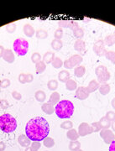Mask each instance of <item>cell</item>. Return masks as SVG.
I'll list each match as a JSON object with an SVG mask.
<instances>
[{
    "mask_svg": "<svg viewBox=\"0 0 115 151\" xmlns=\"http://www.w3.org/2000/svg\"><path fill=\"white\" fill-rule=\"evenodd\" d=\"M6 149V145L4 142H2L0 141V150L1 151H4V150Z\"/></svg>",
    "mask_w": 115,
    "mask_h": 151,
    "instance_id": "cell-51",
    "label": "cell"
},
{
    "mask_svg": "<svg viewBox=\"0 0 115 151\" xmlns=\"http://www.w3.org/2000/svg\"><path fill=\"white\" fill-rule=\"evenodd\" d=\"M49 133V123L42 117H36L30 119L25 126L26 136L32 141H43L48 137Z\"/></svg>",
    "mask_w": 115,
    "mask_h": 151,
    "instance_id": "cell-1",
    "label": "cell"
},
{
    "mask_svg": "<svg viewBox=\"0 0 115 151\" xmlns=\"http://www.w3.org/2000/svg\"><path fill=\"white\" fill-rule=\"evenodd\" d=\"M81 149V143L78 140L71 141L69 144V150L71 151H77Z\"/></svg>",
    "mask_w": 115,
    "mask_h": 151,
    "instance_id": "cell-31",
    "label": "cell"
},
{
    "mask_svg": "<svg viewBox=\"0 0 115 151\" xmlns=\"http://www.w3.org/2000/svg\"><path fill=\"white\" fill-rule=\"evenodd\" d=\"M60 128L63 129L70 130L71 129H73V123H72L71 121H69V120L65 121V122L61 123V124H60Z\"/></svg>",
    "mask_w": 115,
    "mask_h": 151,
    "instance_id": "cell-37",
    "label": "cell"
},
{
    "mask_svg": "<svg viewBox=\"0 0 115 151\" xmlns=\"http://www.w3.org/2000/svg\"><path fill=\"white\" fill-rule=\"evenodd\" d=\"M23 32L27 37H32L35 34V30L32 25H30L29 24H26L23 27Z\"/></svg>",
    "mask_w": 115,
    "mask_h": 151,
    "instance_id": "cell-14",
    "label": "cell"
},
{
    "mask_svg": "<svg viewBox=\"0 0 115 151\" xmlns=\"http://www.w3.org/2000/svg\"><path fill=\"white\" fill-rule=\"evenodd\" d=\"M99 124L102 127V129H109L111 127V122L106 119V117H103L99 120Z\"/></svg>",
    "mask_w": 115,
    "mask_h": 151,
    "instance_id": "cell-30",
    "label": "cell"
},
{
    "mask_svg": "<svg viewBox=\"0 0 115 151\" xmlns=\"http://www.w3.org/2000/svg\"><path fill=\"white\" fill-rule=\"evenodd\" d=\"M18 143L24 148L29 147L31 145V140L28 138L26 135L20 134L18 138Z\"/></svg>",
    "mask_w": 115,
    "mask_h": 151,
    "instance_id": "cell-12",
    "label": "cell"
},
{
    "mask_svg": "<svg viewBox=\"0 0 115 151\" xmlns=\"http://www.w3.org/2000/svg\"><path fill=\"white\" fill-rule=\"evenodd\" d=\"M45 151H47V150H45Z\"/></svg>",
    "mask_w": 115,
    "mask_h": 151,
    "instance_id": "cell-57",
    "label": "cell"
},
{
    "mask_svg": "<svg viewBox=\"0 0 115 151\" xmlns=\"http://www.w3.org/2000/svg\"><path fill=\"white\" fill-rule=\"evenodd\" d=\"M4 50H5L4 47L3 45H0V58H1V57H3L4 53Z\"/></svg>",
    "mask_w": 115,
    "mask_h": 151,
    "instance_id": "cell-52",
    "label": "cell"
},
{
    "mask_svg": "<svg viewBox=\"0 0 115 151\" xmlns=\"http://www.w3.org/2000/svg\"><path fill=\"white\" fill-rule=\"evenodd\" d=\"M4 60H5L6 62L8 63H13L15 60V56H14V54L13 52V50H9V49H6L4 50V55L2 57Z\"/></svg>",
    "mask_w": 115,
    "mask_h": 151,
    "instance_id": "cell-11",
    "label": "cell"
},
{
    "mask_svg": "<svg viewBox=\"0 0 115 151\" xmlns=\"http://www.w3.org/2000/svg\"><path fill=\"white\" fill-rule=\"evenodd\" d=\"M43 145L46 148H52L55 145V140L52 138H50V137H46L43 140Z\"/></svg>",
    "mask_w": 115,
    "mask_h": 151,
    "instance_id": "cell-35",
    "label": "cell"
},
{
    "mask_svg": "<svg viewBox=\"0 0 115 151\" xmlns=\"http://www.w3.org/2000/svg\"><path fill=\"white\" fill-rule=\"evenodd\" d=\"M109 151H115V140H114L111 144H110L109 146Z\"/></svg>",
    "mask_w": 115,
    "mask_h": 151,
    "instance_id": "cell-50",
    "label": "cell"
},
{
    "mask_svg": "<svg viewBox=\"0 0 115 151\" xmlns=\"http://www.w3.org/2000/svg\"><path fill=\"white\" fill-rule=\"evenodd\" d=\"M58 24L60 28H68L71 29V30L77 25H79L77 21H73V20H60L58 21Z\"/></svg>",
    "mask_w": 115,
    "mask_h": 151,
    "instance_id": "cell-10",
    "label": "cell"
},
{
    "mask_svg": "<svg viewBox=\"0 0 115 151\" xmlns=\"http://www.w3.org/2000/svg\"><path fill=\"white\" fill-rule=\"evenodd\" d=\"M46 69V64L45 63L43 60H40V62L35 64V72L36 74H41L43 73Z\"/></svg>",
    "mask_w": 115,
    "mask_h": 151,
    "instance_id": "cell-25",
    "label": "cell"
},
{
    "mask_svg": "<svg viewBox=\"0 0 115 151\" xmlns=\"http://www.w3.org/2000/svg\"><path fill=\"white\" fill-rule=\"evenodd\" d=\"M93 133V129L88 123H82L78 127V134L81 137H84Z\"/></svg>",
    "mask_w": 115,
    "mask_h": 151,
    "instance_id": "cell-7",
    "label": "cell"
},
{
    "mask_svg": "<svg viewBox=\"0 0 115 151\" xmlns=\"http://www.w3.org/2000/svg\"><path fill=\"white\" fill-rule=\"evenodd\" d=\"M12 97H14L15 100H17V101H19L22 98V95L19 92H17V91H13L12 92Z\"/></svg>",
    "mask_w": 115,
    "mask_h": 151,
    "instance_id": "cell-48",
    "label": "cell"
},
{
    "mask_svg": "<svg viewBox=\"0 0 115 151\" xmlns=\"http://www.w3.org/2000/svg\"><path fill=\"white\" fill-rule=\"evenodd\" d=\"M85 73H86V68L83 65H78L74 70V75L78 78L82 77L83 76L85 75Z\"/></svg>",
    "mask_w": 115,
    "mask_h": 151,
    "instance_id": "cell-26",
    "label": "cell"
},
{
    "mask_svg": "<svg viewBox=\"0 0 115 151\" xmlns=\"http://www.w3.org/2000/svg\"><path fill=\"white\" fill-rule=\"evenodd\" d=\"M13 48L18 55L24 56L29 50V42L24 38H18L14 42Z\"/></svg>",
    "mask_w": 115,
    "mask_h": 151,
    "instance_id": "cell-4",
    "label": "cell"
},
{
    "mask_svg": "<svg viewBox=\"0 0 115 151\" xmlns=\"http://www.w3.org/2000/svg\"><path fill=\"white\" fill-rule=\"evenodd\" d=\"M106 119H108L109 121H110L111 123L114 122L115 121V113L114 111H109L108 113H106L105 115Z\"/></svg>",
    "mask_w": 115,
    "mask_h": 151,
    "instance_id": "cell-43",
    "label": "cell"
},
{
    "mask_svg": "<svg viewBox=\"0 0 115 151\" xmlns=\"http://www.w3.org/2000/svg\"><path fill=\"white\" fill-rule=\"evenodd\" d=\"M93 127V133H98V132H100L102 130V127L99 124V122H94L91 125Z\"/></svg>",
    "mask_w": 115,
    "mask_h": 151,
    "instance_id": "cell-44",
    "label": "cell"
},
{
    "mask_svg": "<svg viewBox=\"0 0 115 151\" xmlns=\"http://www.w3.org/2000/svg\"><path fill=\"white\" fill-rule=\"evenodd\" d=\"M98 90L99 92L102 95L105 96V95H108L109 93L110 90H111V87H110L109 84H108V83H103V84L100 85Z\"/></svg>",
    "mask_w": 115,
    "mask_h": 151,
    "instance_id": "cell-24",
    "label": "cell"
},
{
    "mask_svg": "<svg viewBox=\"0 0 115 151\" xmlns=\"http://www.w3.org/2000/svg\"><path fill=\"white\" fill-rule=\"evenodd\" d=\"M26 78H27V74H25V73H20V74L19 75L18 80H19V81L21 84H25V83H27Z\"/></svg>",
    "mask_w": 115,
    "mask_h": 151,
    "instance_id": "cell-46",
    "label": "cell"
},
{
    "mask_svg": "<svg viewBox=\"0 0 115 151\" xmlns=\"http://www.w3.org/2000/svg\"><path fill=\"white\" fill-rule=\"evenodd\" d=\"M54 37L55 40H61V38L63 37V29L62 28H58L54 33Z\"/></svg>",
    "mask_w": 115,
    "mask_h": 151,
    "instance_id": "cell-42",
    "label": "cell"
},
{
    "mask_svg": "<svg viewBox=\"0 0 115 151\" xmlns=\"http://www.w3.org/2000/svg\"><path fill=\"white\" fill-rule=\"evenodd\" d=\"M105 57L115 65V51H113V50L107 51V53L105 55Z\"/></svg>",
    "mask_w": 115,
    "mask_h": 151,
    "instance_id": "cell-36",
    "label": "cell"
},
{
    "mask_svg": "<svg viewBox=\"0 0 115 151\" xmlns=\"http://www.w3.org/2000/svg\"><path fill=\"white\" fill-rule=\"evenodd\" d=\"M0 151H1V150H0Z\"/></svg>",
    "mask_w": 115,
    "mask_h": 151,
    "instance_id": "cell-58",
    "label": "cell"
},
{
    "mask_svg": "<svg viewBox=\"0 0 115 151\" xmlns=\"http://www.w3.org/2000/svg\"><path fill=\"white\" fill-rule=\"evenodd\" d=\"M106 70H108V68H107L105 65H98V66H97L96 69H95V74L98 76H99L100 74H102L103 72L106 71Z\"/></svg>",
    "mask_w": 115,
    "mask_h": 151,
    "instance_id": "cell-41",
    "label": "cell"
},
{
    "mask_svg": "<svg viewBox=\"0 0 115 151\" xmlns=\"http://www.w3.org/2000/svg\"><path fill=\"white\" fill-rule=\"evenodd\" d=\"M17 120L9 113H4L0 116V129L4 133L9 134L17 129Z\"/></svg>",
    "mask_w": 115,
    "mask_h": 151,
    "instance_id": "cell-3",
    "label": "cell"
},
{
    "mask_svg": "<svg viewBox=\"0 0 115 151\" xmlns=\"http://www.w3.org/2000/svg\"><path fill=\"white\" fill-rule=\"evenodd\" d=\"M100 136L103 140L108 145H110L113 141L115 140L114 134L110 129H102L100 131Z\"/></svg>",
    "mask_w": 115,
    "mask_h": 151,
    "instance_id": "cell-6",
    "label": "cell"
},
{
    "mask_svg": "<svg viewBox=\"0 0 115 151\" xmlns=\"http://www.w3.org/2000/svg\"><path fill=\"white\" fill-rule=\"evenodd\" d=\"M35 36L37 39L45 40L48 37V32L45 29H38L35 31Z\"/></svg>",
    "mask_w": 115,
    "mask_h": 151,
    "instance_id": "cell-32",
    "label": "cell"
},
{
    "mask_svg": "<svg viewBox=\"0 0 115 151\" xmlns=\"http://www.w3.org/2000/svg\"><path fill=\"white\" fill-rule=\"evenodd\" d=\"M97 77H98V82L99 84H103V83H107V81L110 79L111 75H110V72L109 70H106L102 74L98 76Z\"/></svg>",
    "mask_w": 115,
    "mask_h": 151,
    "instance_id": "cell-15",
    "label": "cell"
},
{
    "mask_svg": "<svg viewBox=\"0 0 115 151\" xmlns=\"http://www.w3.org/2000/svg\"><path fill=\"white\" fill-rule=\"evenodd\" d=\"M55 113L60 119H70L74 113V105L69 100H61L55 105Z\"/></svg>",
    "mask_w": 115,
    "mask_h": 151,
    "instance_id": "cell-2",
    "label": "cell"
},
{
    "mask_svg": "<svg viewBox=\"0 0 115 151\" xmlns=\"http://www.w3.org/2000/svg\"><path fill=\"white\" fill-rule=\"evenodd\" d=\"M55 53L54 52H51V51H47L45 52L44 55V56L42 57L43 61H44L45 64H50L53 60L55 59Z\"/></svg>",
    "mask_w": 115,
    "mask_h": 151,
    "instance_id": "cell-19",
    "label": "cell"
},
{
    "mask_svg": "<svg viewBox=\"0 0 115 151\" xmlns=\"http://www.w3.org/2000/svg\"><path fill=\"white\" fill-rule=\"evenodd\" d=\"M74 49L80 54H84L86 52V43L82 40H77L74 43Z\"/></svg>",
    "mask_w": 115,
    "mask_h": 151,
    "instance_id": "cell-9",
    "label": "cell"
},
{
    "mask_svg": "<svg viewBox=\"0 0 115 151\" xmlns=\"http://www.w3.org/2000/svg\"><path fill=\"white\" fill-rule=\"evenodd\" d=\"M59 102H60V94L57 92H52V93L50 94V97L49 102H48V103H50V104H52L53 106H55V105H56Z\"/></svg>",
    "mask_w": 115,
    "mask_h": 151,
    "instance_id": "cell-22",
    "label": "cell"
},
{
    "mask_svg": "<svg viewBox=\"0 0 115 151\" xmlns=\"http://www.w3.org/2000/svg\"><path fill=\"white\" fill-rule=\"evenodd\" d=\"M66 137L67 139H69L71 141H76L78 139V138L80 137L78 134V132L74 129H71L69 131H67L66 133Z\"/></svg>",
    "mask_w": 115,
    "mask_h": 151,
    "instance_id": "cell-21",
    "label": "cell"
},
{
    "mask_svg": "<svg viewBox=\"0 0 115 151\" xmlns=\"http://www.w3.org/2000/svg\"><path fill=\"white\" fill-rule=\"evenodd\" d=\"M66 90H68V91H75V90H77V84L76 81H74V80H72V79H70V80H68V81L66 82Z\"/></svg>",
    "mask_w": 115,
    "mask_h": 151,
    "instance_id": "cell-29",
    "label": "cell"
},
{
    "mask_svg": "<svg viewBox=\"0 0 115 151\" xmlns=\"http://www.w3.org/2000/svg\"><path fill=\"white\" fill-rule=\"evenodd\" d=\"M10 84H11V81H10L9 79H8V78L2 79V80L0 81V87L3 88V89L9 87V86H10Z\"/></svg>",
    "mask_w": 115,
    "mask_h": 151,
    "instance_id": "cell-40",
    "label": "cell"
},
{
    "mask_svg": "<svg viewBox=\"0 0 115 151\" xmlns=\"http://www.w3.org/2000/svg\"><path fill=\"white\" fill-rule=\"evenodd\" d=\"M9 107V103L7 99H1L0 100V108L4 110V109H7Z\"/></svg>",
    "mask_w": 115,
    "mask_h": 151,
    "instance_id": "cell-47",
    "label": "cell"
},
{
    "mask_svg": "<svg viewBox=\"0 0 115 151\" xmlns=\"http://www.w3.org/2000/svg\"><path fill=\"white\" fill-rule=\"evenodd\" d=\"M100 86V84L97 80H92L88 83V86H87V90L88 91L89 93H92V92H94L95 91H97Z\"/></svg>",
    "mask_w": 115,
    "mask_h": 151,
    "instance_id": "cell-17",
    "label": "cell"
},
{
    "mask_svg": "<svg viewBox=\"0 0 115 151\" xmlns=\"http://www.w3.org/2000/svg\"><path fill=\"white\" fill-rule=\"evenodd\" d=\"M42 59V57H41V55L40 53L38 52H34L32 55H31V61L34 63V64H36V63H38L40 62V60Z\"/></svg>",
    "mask_w": 115,
    "mask_h": 151,
    "instance_id": "cell-39",
    "label": "cell"
},
{
    "mask_svg": "<svg viewBox=\"0 0 115 151\" xmlns=\"http://www.w3.org/2000/svg\"><path fill=\"white\" fill-rule=\"evenodd\" d=\"M24 151H33V150H31V148H30V146H29V147H27V148L25 149V150Z\"/></svg>",
    "mask_w": 115,
    "mask_h": 151,
    "instance_id": "cell-55",
    "label": "cell"
},
{
    "mask_svg": "<svg viewBox=\"0 0 115 151\" xmlns=\"http://www.w3.org/2000/svg\"><path fill=\"white\" fill-rule=\"evenodd\" d=\"M93 51L94 53L98 56H105L107 53V50L105 49V44L104 40H98L93 45Z\"/></svg>",
    "mask_w": 115,
    "mask_h": 151,
    "instance_id": "cell-5",
    "label": "cell"
},
{
    "mask_svg": "<svg viewBox=\"0 0 115 151\" xmlns=\"http://www.w3.org/2000/svg\"><path fill=\"white\" fill-rule=\"evenodd\" d=\"M63 47V43L60 40H53L51 41V48L55 51H60L61 48Z\"/></svg>",
    "mask_w": 115,
    "mask_h": 151,
    "instance_id": "cell-27",
    "label": "cell"
},
{
    "mask_svg": "<svg viewBox=\"0 0 115 151\" xmlns=\"http://www.w3.org/2000/svg\"><path fill=\"white\" fill-rule=\"evenodd\" d=\"M104 44L108 46H112V45H115V31L113 34L106 36L104 40Z\"/></svg>",
    "mask_w": 115,
    "mask_h": 151,
    "instance_id": "cell-23",
    "label": "cell"
},
{
    "mask_svg": "<svg viewBox=\"0 0 115 151\" xmlns=\"http://www.w3.org/2000/svg\"><path fill=\"white\" fill-rule=\"evenodd\" d=\"M69 61L73 65V67H77L82 62V57L81 55H73L69 58Z\"/></svg>",
    "mask_w": 115,
    "mask_h": 151,
    "instance_id": "cell-13",
    "label": "cell"
},
{
    "mask_svg": "<svg viewBox=\"0 0 115 151\" xmlns=\"http://www.w3.org/2000/svg\"><path fill=\"white\" fill-rule=\"evenodd\" d=\"M58 81H56V80H50L48 81V83H47V87H48V89L50 90V91H55L57 88H58Z\"/></svg>",
    "mask_w": 115,
    "mask_h": 151,
    "instance_id": "cell-34",
    "label": "cell"
},
{
    "mask_svg": "<svg viewBox=\"0 0 115 151\" xmlns=\"http://www.w3.org/2000/svg\"><path fill=\"white\" fill-rule=\"evenodd\" d=\"M16 24H14V23H11V24H7L5 27L6 31L8 33H9V34H13V33H14V31L16 30Z\"/></svg>",
    "mask_w": 115,
    "mask_h": 151,
    "instance_id": "cell-38",
    "label": "cell"
},
{
    "mask_svg": "<svg viewBox=\"0 0 115 151\" xmlns=\"http://www.w3.org/2000/svg\"><path fill=\"white\" fill-rule=\"evenodd\" d=\"M51 65L55 69H60L61 66H63V61L59 57H55V59L51 62Z\"/></svg>",
    "mask_w": 115,
    "mask_h": 151,
    "instance_id": "cell-33",
    "label": "cell"
},
{
    "mask_svg": "<svg viewBox=\"0 0 115 151\" xmlns=\"http://www.w3.org/2000/svg\"><path fill=\"white\" fill-rule=\"evenodd\" d=\"M72 32L75 38H77V40H82L84 36V30L83 29L81 28L79 25H77L76 27L72 29Z\"/></svg>",
    "mask_w": 115,
    "mask_h": 151,
    "instance_id": "cell-20",
    "label": "cell"
},
{
    "mask_svg": "<svg viewBox=\"0 0 115 151\" xmlns=\"http://www.w3.org/2000/svg\"><path fill=\"white\" fill-rule=\"evenodd\" d=\"M41 109L45 113H46L48 115H51L55 113V107L49 103H45L44 104H42Z\"/></svg>",
    "mask_w": 115,
    "mask_h": 151,
    "instance_id": "cell-16",
    "label": "cell"
},
{
    "mask_svg": "<svg viewBox=\"0 0 115 151\" xmlns=\"http://www.w3.org/2000/svg\"><path fill=\"white\" fill-rule=\"evenodd\" d=\"M111 127H112V130L114 132H115V121L113 122V123H111Z\"/></svg>",
    "mask_w": 115,
    "mask_h": 151,
    "instance_id": "cell-54",
    "label": "cell"
},
{
    "mask_svg": "<svg viewBox=\"0 0 115 151\" xmlns=\"http://www.w3.org/2000/svg\"><path fill=\"white\" fill-rule=\"evenodd\" d=\"M70 73L68 70H60L58 74V80L61 82H66L68 80H70Z\"/></svg>",
    "mask_w": 115,
    "mask_h": 151,
    "instance_id": "cell-18",
    "label": "cell"
},
{
    "mask_svg": "<svg viewBox=\"0 0 115 151\" xmlns=\"http://www.w3.org/2000/svg\"><path fill=\"white\" fill-rule=\"evenodd\" d=\"M77 151H83V150H81V149H80V150H77Z\"/></svg>",
    "mask_w": 115,
    "mask_h": 151,
    "instance_id": "cell-56",
    "label": "cell"
},
{
    "mask_svg": "<svg viewBox=\"0 0 115 151\" xmlns=\"http://www.w3.org/2000/svg\"><path fill=\"white\" fill-rule=\"evenodd\" d=\"M63 65H64V67H65L66 69H72V68H74L73 65H71V63L69 61V60L68 59L66 60L63 62Z\"/></svg>",
    "mask_w": 115,
    "mask_h": 151,
    "instance_id": "cell-49",
    "label": "cell"
},
{
    "mask_svg": "<svg viewBox=\"0 0 115 151\" xmlns=\"http://www.w3.org/2000/svg\"><path fill=\"white\" fill-rule=\"evenodd\" d=\"M111 105H112L113 108L115 109V97L114 98H113V100H112V102H111Z\"/></svg>",
    "mask_w": 115,
    "mask_h": 151,
    "instance_id": "cell-53",
    "label": "cell"
},
{
    "mask_svg": "<svg viewBox=\"0 0 115 151\" xmlns=\"http://www.w3.org/2000/svg\"><path fill=\"white\" fill-rule=\"evenodd\" d=\"M34 97H35L36 101H38L39 103H44L45 100L46 99V94L43 91L39 90L34 93Z\"/></svg>",
    "mask_w": 115,
    "mask_h": 151,
    "instance_id": "cell-28",
    "label": "cell"
},
{
    "mask_svg": "<svg viewBox=\"0 0 115 151\" xmlns=\"http://www.w3.org/2000/svg\"><path fill=\"white\" fill-rule=\"evenodd\" d=\"M90 93L85 86H79L76 90V97L79 100H86L89 97Z\"/></svg>",
    "mask_w": 115,
    "mask_h": 151,
    "instance_id": "cell-8",
    "label": "cell"
},
{
    "mask_svg": "<svg viewBox=\"0 0 115 151\" xmlns=\"http://www.w3.org/2000/svg\"><path fill=\"white\" fill-rule=\"evenodd\" d=\"M40 147H41V144L38 141H33V143L31 144V146H30L31 150L33 151H38V150L40 149Z\"/></svg>",
    "mask_w": 115,
    "mask_h": 151,
    "instance_id": "cell-45",
    "label": "cell"
}]
</instances>
